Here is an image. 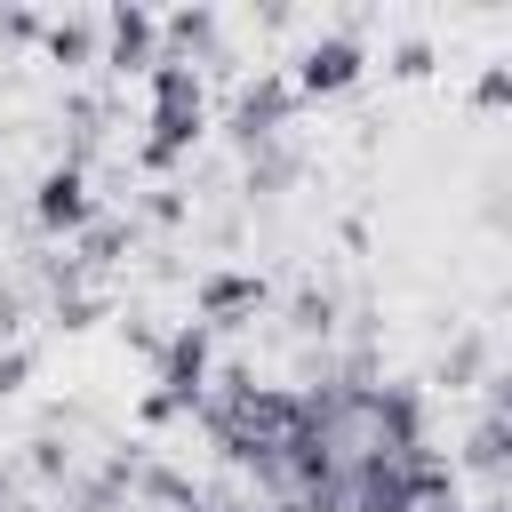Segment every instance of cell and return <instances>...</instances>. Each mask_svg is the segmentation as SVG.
Returning <instances> with one entry per match:
<instances>
[{
  "label": "cell",
  "instance_id": "6da1fadb",
  "mask_svg": "<svg viewBox=\"0 0 512 512\" xmlns=\"http://www.w3.org/2000/svg\"><path fill=\"white\" fill-rule=\"evenodd\" d=\"M144 96H152V120H144L136 168H144V176H168V168L200 144V128H208V88H200V64H184V56H168V48H160V64L144 72Z\"/></svg>",
  "mask_w": 512,
  "mask_h": 512
},
{
  "label": "cell",
  "instance_id": "7a4b0ae2",
  "mask_svg": "<svg viewBox=\"0 0 512 512\" xmlns=\"http://www.w3.org/2000/svg\"><path fill=\"white\" fill-rule=\"evenodd\" d=\"M296 80L288 72H256V80H240V96H232V112H224V128H232V144L240 152H264V144H280L288 136V120H296Z\"/></svg>",
  "mask_w": 512,
  "mask_h": 512
},
{
  "label": "cell",
  "instance_id": "3957f363",
  "mask_svg": "<svg viewBox=\"0 0 512 512\" xmlns=\"http://www.w3.org/2000/svg\"><path fill=\"white\" fill-rule=\"evenodd\" d=\"M160 392L184 408V416H200V400H208V384H216V328L208 320H184V328H168V352H160Z\"/></svg>",
  "mask_w": 512,
  "mask_h": 512
},
{
  "label": "cell",
  "instance_id": "277c9868",
  "mask_svg": "<svg viewBox=\"0 0 512 512\" xmlns=\"http://www.w3.org/2000/svg\"><path fill=\"white\" fill-rule=\"evenodd\" d=\"M264 304H272V280H264V272L216 264V272H200V280H192V312H200L208 328H240V320H256Z\"/></svg>",
  "mask_w": 512,
  "mask_h": 512
},
{
  "label": "cell",
  "instance_id": "5b68a950",
  "mask_svg": "<svg viewBox=\"0 0 512 512\" xmlns=\"http://www.w3.org/2000/svg\"><path fill=\"white\" fill-rule=\"evenodd\" d=\"M368 72V48H360V32H320L304 56H296V96H344L352 80Z\"/></svg>",
  "mask_w": 512,
  "mask_h": 512
},
{
  "label": "cell",
  "instance_id": "8992f818",
  "mask_svg": "<svg viewBox=\"0 0 512 512\" xmlns=\"http://www.w3.org/2000/svg\"><path fill=\"white\" fill-rule=\"evenodd\" d=\"M32 224L40 232H64V240H80L88 224H96V200H88V168H48L40 184H32Z\"/></svg>",
  "mask_w": 512,
  "mask_h": 512
},
{
  "label": "cell",
  "instance_id": "52a82bcc",
  "mask_svg": "<svg viewBox=\"0 0 512 512\" xmlns=\"http://www.w3.org/2000/svg\"><path fill=\"white\" fill-rule=\"evenodd\" d=\"M104 64L112 72H152L160 64V16L152 8H112L104 16Z\"/></svg>",
  "mask_w": 512,
  "mask_h": 512
},
{
  "label": "cell",
  "instance_id": "ba28073f",
  "mask_svg": "<svg viewBox=\"0 0 512 512\" xmlns=\"http://www.w3.org/2000/svg\"><path fill=\"white\" fill-rule=\"evenodd\" d=\"M456 472H480V480L512 488V424H504V416H480V424L464 432V456H456Z\"/></svg>",
  "mask_w": 512,
  "mask_h": 512
},
{
  "label": "cell",
  "instance_id": "9c48e42d",
  "mask_svg": "<svg viewBox=\"0 0 512 512\" xmlns=\"http://www.w3.org/2000/svg\"><path fill=\"white\" fill-rule=\"evenodd\" d=\"M296 176H304V144H288V136H280V144L248 152V168H240V192H248V200H280Z\"/></svg>",
  "mask_w": 512,
  "mask_h": 512
},
{
  "label": "cell",
  "instance_id": "30bf717a",
  "mask_svg": "<svg viewBox=\"0 0 512 512\" xmlns=\"http://www.w3.org/2000/svg\"><path fill=\"white\" fill-rule=\"evenodd\" d=\"M496 376V344L480 336V328H464L448 352H440V368H432V384H448V392H472V384H488Z\"/></svg>",
  "mask_w": 512,
  "mask_h": 512
},
{
  "label": "cell",
  "instance_id": "8fae6325",
  "mask_svg": "<svg viewBox=\"0 0 512 512\" xmlns=\"http://www.w3.org/2000/svg\"><path fill=\"white\" fill-rule=\"evenodd\" d=\"M40 48H48V64H64V72H72V64H96V56H104V24L64 16V24H48V40H40Z\"/></svg>",
  "mask_w": 512,
  "mask_h": 512
},
{
  "label": "cell",
  "instance_id": "7c38bea8",
  "mask_svg": "<svg viewBox=\"0 0 512 512\" xmlns=\"http://www.w3.org/2000/svg\"><path fill=\"white\" fill-rule=\"evenodd\" d=\"M336 312H344V296L320 288V280H304V288L288 296V328H296V336H320V344H328V336H336Z\"/></svg>",
  "mask_w": 512,
  "mask_h": 512
},
{
  "label": "cell",
  "instance_id": "4fadbf2b",
  "mask_svg": "<svg viewBox=\"0 0 512 512\" xmlns=\"http://www.w3.org/2000/svg\"><path fill=\"white\" fill-rule=\"evenodd\" d=\"M120 248H136V224H120V216H96V224L72 240L80 272H104V264H120Z\"/></svg>",
  "mask_w": 512,
  "mask_h": 512
},
{
  "label": "cell",
  "instance_id": "5bb4252c",
  "mask_svg": "<svg viewBox=\"0 0 512 512\" xmlns=\"http://www.w3.org/2000/svg\"><path fill=\"white\" fill-rule=\"evenodd\" d=\"M136 496H144V504H176V512H200V488H192L176 464H144V472H136Z\"/></svg>",
  "mask_w": 512,
  "mask_h": 512
},
{
  "label": "cell",
  "instance_id": "9a60e30c",
  "mask_svg": "<svg viewBox=\"0 0 512 512\" xmlns=\"http://www.w3.org/2000/svg\"><path fill=\"white\" fill-rule=\"evenodd\" d=\"M160 40H168V56H200V48H216V16L208 8H176V16H160Z\"/></svg>",
  "mask_w": 512,
  "mask_h": 512
},
{
  "label": "cell",
  "instance_id": "2e32d148",
  "mask_svg": "<svg viewBox=\"0 0 512 512\" xmlns=\"http://www.w3.org/2000/svg\"><path fill=\"white\" fill-rule=\"evenodd\" d=\"M48 320H56L64 336H80V328H96V320H104V296H96V288H72V296H56V304H48Z\"/></svg>",
  "mask_w": 512,
  "mask_h": 512
},
{
  "label": "cell",
  "instance_id": "e0dca14e",
  "mask_svg": "<svg viewBox=\"0 0 512 512\" xmlns=\"http://www.w3.org/2000/svg\"><path fill=\"white\" fill-rule=\"evenodd\" d=\"M472 104L480 112H512V64H480L472 72Z\"/></svg>",
  "mask_w": 512,
  "mask_h": 512
},
{
  "label": "cell",
  "instance_id": "ac0fdd59",
  "mask_svg": "<svg viewBox=\"0 0 512 512\" xmlns=\"http://www.w3.org/2000/svg\"><path fill=\"white\" fill-rule=\"evenodd\" d=\"M24 448H32V456H24V464H32V472H40V480H64V472H72V448H64V440H56V432H40V440H24Z\"/></svg>",
  "mask_w": 512,
  "mask_h": 512
},
{
  "label": "cell",
  "instance_id": "d6986e66",
  "mask_svg": "<svg viewBox=\"0 0 512 512\" xmlns=\"http://www.w3.org/2000/svg\"><path fill=\"white\" fill-rule=\"evenodd\" d=\"M384 72H392V80H432V40H400Z\"/></svg>",
  "mask_w": 512,
  "mask_h": 512
},
{
  "label": "cell",
  "instance_id": "ffe728a7",
  "mask_svg": "<svg viewBox=\"0 0 512 512\" xmlns=\"http://www.w3.org/2000/svg\"><path fill=\"white\" fill-rule=\"evenodd\" d=\"M120 344H128V352H144L152 368H160V352H168V336H160V328H152L144 312H128V320H120Z\"/></svg>",
  "mask_w": 512,
  "mask_h": 512
},
{
  "label": "cell",
  "instance_id": "44dd1931",
  "mask_svg": "<svg viewBox=\"0 0 512 512\" xmlns=\"http://www.w3.org/2000/svg\"><path fill=\"white\" fill-rule=\"evenodd\" d=\"M144 224H160V232L184 224V192H176V184H152V192H144Z\"/></svg>",
  "mask_w": 512,
  "mask_h": 512
},
{
  "label": "cell",
  "instance_id": "7402d4cb",
  "mask_svg": "<svg viewBox=\"0 0 512 512\" xmlns=\"http://www.w3.org/2000/svg\"><path fill=\"white\" fill-rule=\"evenodd\" d=\"M24 376H32V352H24V344H0V400H16Z\"/></svg>",
  "mask_w": 512,
  "mask_h": 512
},
{
  "label": "cell",
  "instance_id": "603a6c76",
  "mask_svg": "<svg viewBox=\"0 0 512 512\" xmlns=\"http://www.w3.org/2000/svg\"><path fill=\"white\" fill-rule=\"evenodd\" d=\"M176 416H184V408H176V400H168L160 384H152V392L136 400V424H144V432H160V424H176Z\"/></svg>",
  "mask_w": 512,
  "mask_h": 512
},
{
  "label": "cell",
  "instance_id": "cb8c5ba5",
  "mask_svg": "<svg viewBox=\"0 0 512 512\" xmlns=\"http://www.w3.org/2000/svg\"><path fill=\"white\" fill-rule=\"evenodd\" d=\"M0 40H48V24H40L32 8H8V16H0Z\"/></svg>",
  "mask_w": 512,
  "mask_h": 512
},
{
  "label": "cell",
  "instance_id": "d4e9b609",
  "mask_svg": "<svg viewBox=\"0 0 512 512\" xmlns=\"http://www.w3.org/2000/svg\"><path fill=\"white\" fill-rule=\"evenodd\" d=\"M16 328H24V288L8 280V288H0V344H16Z\"/></svg>",
  "mask_w": 512,
  "mask_h": 512
},
{
  "label": "cell",
  "instance_id": "484cf974",
  "mask_svg": "<svg viewBox=\"0 0 512 512\" xmlns=\"http://www.w3.org/2000/svg\"><path fill=\"white\" fill-rule=\"evenodd\" d=\"M480 392H488V416H504V424H512V368H496Z\"/></svg>",
  "mask_w": 512,
  "mask_h": 512
},
{
  "label": "cell",
  "instance_id": "4316f807",
  "mask_svg": "<svg viewBox=\"0 0 512 512\" xmlns=\"http://www.w3.org/2000/svg\"><path fill=\"white\" fill-rule=\"evenodd\" d=\"M8 504H16V472L0 464V512H8Z\"/></svg>",
  "mask_w": 512,
  "mask_h": 512
},
{
  "label": "cell",
  "instance_id": "83f0119b",
  "mask_svg": "<svg viewBox=\"0 0 512 512\" xmlns=\"http://www.w3.org/2000/svg\"><path fill=\"white\" fill-rule=\"evenodd\" d=\"M424 512H472V504H456V496H448V504H424Z\"/></svg>",
  "mask_w": 512,
  "mask_h": 512
},
{
  "label": "cell",
  "instance_id": "f1b7e54d",
  "mask_svg": "<svg viewBox=\"0 0 512 512\" xmlns=\"http://www.w3.org/2000/svg\"><path fill=\"white\" fill-rule=\"evenodd\" d=\"M480 512H512V496H496V504H480Z\"/></svg>",
  "mask_w": 512,
  "mask_h": 512
},
{
  "label": "cell",
  "instance_id": "f546056e",
  "mask_svg": "<svg viewBox=\"0 0 512 512\" xmlns=\"http://www.w3.org/2000/svg\"><path fill=\"white\" fill-rule=\"evenodd\" d=\"M8 512H48V504H8Z\"/></svg>",
  "mask_w": 512,
  "mask_h": 512
},
{
  "label": "cell",
  "instance_id": "4dcf8cb0",
  "mask_svg": "<svg viewBox=\"0 0 512 512\" xmlns=\"http://www.w3.org/2000/svg\"><path fill=\"white\" fill-rule=\"evenodd\" d=\"M504 120H512V112H504Z\"/></svg>",
  "mask_w": 512,
  "mask_h": 512
}]
</instances>
